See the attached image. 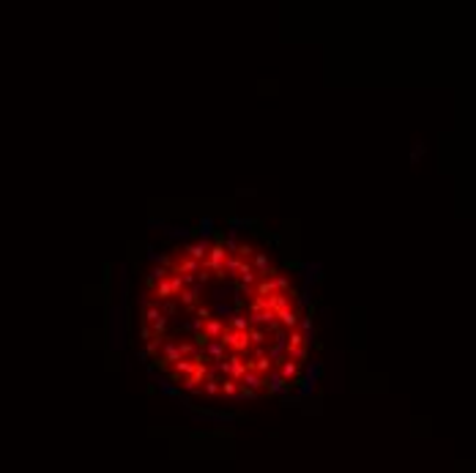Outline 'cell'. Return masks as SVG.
<instances>
[{
	"label": "cell",
	"instance_id": "cell-1",
	"mask_svg": "<svg viewBox=\"0 0 476 473\" xmlns=\"http://www.w3.org/2000/svg\"><path fill=\"white\" fill-rule=\"evenodd\" d=\"M126 309L124 306H115L112 309V328H110V348L112 350H120L126 344Z\"/></svg>",
	"mask_w": 476,
	"mask_h": 473
},
{
	"label": "cell",
	"instance_id": "cell-2",
	"mask_svg": "<svg viewBox=\"0 0 476 473\" xmlns=\"http://www.w3.org/2000/svg\"><path fill=\"white\" fill-rule=\"evenodd\" d=\"M219 342L224 344V350H236V356L249 353V340H246V334H238V331L224 328V334L219 336Z\"/></svg>",
	"mask_w": 476,
	"mask_h": 473
},
{
	"label": "cell",
	"instance_id": "cell-3",
	"mask_svg": "<svg viewBox=\"0 0 476 473\" xmlns=\"http://www.w3.org/2000/svg\"><path fill=\"white\" fill-rule=\"evenodd\" d=\"M208 249H211V238H200V241H194V244H186L184 252H186V258L202 262V260H206V254H208Z\"/></svg>",
	"mask_w": 476,
	"mask_h": 473
},
{
	"label": "cell",
	"instance_id": "cell-4",
	"mask_svg": "<svg viewBox=\"0 0 476 473\" xmlns=\"http://www.w3.org/2000/svg\"><path fill=\"white\" fill-rule=\"evenodd\" d=\"M252 268H254V271H258L263 279H271V276H276V274H280V271H276V268L268 262V254H266V252H254Z\"/></svg>",
	"mask_w": 476,
	"mask_h": 473
},
{
	"label": "cell",
	"instance_id": "cell-5",
	"mask_svg": "<svg viewBox=\"0 0 476 473\" xmlns=\"http://www.w3.org/2000/svg\"><path fill=\"white\" fill-rule=\"evenodd\" d=\"M276 372H280V375H282V380H285L288 386L293 388V383L298 380V375H301V366L296 364V361H288V358H285L280 366H276Z\"/></svg>",
	"mask_w": 476,
	"mask_h": 473
},
{
	"label": "cell",
	"instance_id": "cell-6",
	"mask_svg": "<svg viewBox=\"0 0 476 473\" xmlns=\"http://www.w3.org/2000/svg\"><path fill=\"white\" fill-rule=\"evenodd\" d=\"M298 271H304V288H310L312 282H320L323 279V266L320 262H301V268Z\"/></svg>",
	"mask_w": 476,
	"mask_h": 473
},
{
	"label": "cell",
	"instance_id": "cell-7",
	"mask_svg": "<svg viewBox=\"0 0 476 473\" xmlns=\"http://www.w3.org/2000/svg\"><path fill=\"white\" fill-rule=\"evenodd\" d=\"M202 353H206V358L208 361H214V364H216V361H224L228 358V350H224V344L219 342V340H211L206 344V348H202Z\"/></svg>",
	"mask_w": 476,
	"mask_h": 473
},
{
	"label": "cell",
	"instance_id": "cell-8",
	"mask_svg": "<svg viewBox=\"0 0 476 473\" xmlns=\"http://www.w3.org/2000/svg\"><path fill=\"white\" fill-rule=\"evenodd\" d=\"M224 328H228V326H224L219 318H208L206 323H202V334H206L208 340H219V336L224 334Z\"/></svg>",
	"mask_w": 476,
	"mask_h": 473
},
{
	"label": "cell",
	"instance_id": "cell-9",
	"mask_svg": "<svg viewBox=\"0 0 476 473\" xmlns=\"http://www.w3.org/2000/svg\"><path fill=\"white\" fill-rule=\"evenodd\" d=\"M200 293H202L200 284H192V288H184L181 293H178V301H181L186 309H194V304H197V298H200Z\"/></svg>",
	"mask_w": 476,
	"mask_h": 473
},
{
	"label": "cell",
	"instance_id": "cell-10",
	"mask_svg": "<svg viewBox=\"0 0 476 473\" xmlns=\"http://www.w3.org/2000/svg\"><path fill=\"white\" fill-rule=\"evenodd\" d=\"M228 361H230V380L238 383L244 375H246V361H244L241 356H236V353L228 356Z\"/></svg>",
	"mask_w": 476,
	"mask_h": 473
},
{
	"label": "cell",
	"instance_id": "cell-11",
	"mask_svg": "<svg viewBox=\"0 0 476 473\" xmlns=\"http://www.w3.org/2000/svg\"><path fill=\"white\" fill-rule=\"evenodd\" d=\"M276 320H280V328H285V331H293L296 326H298V314H296L290 306L280 309V312H276Z\"/></svg>",
	"mask_w": 476,
	"mask_h": 473
},
{
	"label": "cell",
	"instance_id": "cell-12",
	"mask_svg": "<svg viewBox=\"0 0 476 473\" xmlns=\"http://www.w3.org/2000/svg\"><path fill=\"white\" fill-rule=\"evenodd\" d=\"M320 378H323V361H310V364H306V370H304V378H301V380H306V383H312V386H318V383H320Z\"/></svg>",
	"mask_w": 476,
	"mask_h": 473
},
{
	"label": "cell",
	"instance_id": "cell-13",
	"mask_svg": "<svg viewBox=\"0 0 476 473\" xmlns=\"http://www.w3.org/2000/svg\"><path fill=\"white\" fill-rule=\"evenodd\" d=\"M192 372H194V361L192 358H178L176 364H172V378H176V380H184Z\"/></svg>",
	"mask_w": 476,
	"mask_h": 473
},
{
	"label": "cell",
	"instance_id": "cell-14",
	"mask_svg": "<svg viewBox=\"0 0 476 473\" xmlns=\"http://www.w3.org/2000/svg\"><path fill=\"white\" fill-rule=\"evenodd\" d=\"M167 238H181V241H189L194 236V227H186V224H167L164 227Z\"/></svg>",
	"mask_w": 476,
	"mask_h": 473
},
{
	"label": "cell",
	"instance_id": "cell-15",
	"mask_svg": "<svg viewBox=\"0 0 476 473\" xmlns=\"http://www.w3.org/2000/svg\"><path fill=\"white\" fill-rule=\"evenodd\" d=\"M200 262H197V260H192V258H184V260H178L176 262V266H172V274H181V276H184V274H194V276H197V271H200Z\"/></svg>",
	"mask_w": 476,
	"mask_h": 473
},
{
	"label": "cell",
	"instance_id": "cell-16",
	"mask_svg": "<svg viewBox=\"0 0 476 473\" xmlns=\"http://www.w3.org/2000/svg\"><path fill=\"white\" fill-rule=\"evenodd\" d=\"M238 386H241V388H249V391H260L266 383H263V378H260L258 372H246V375L238 380Z\"/></svg>",
	"mask_w": 476,
	"mask_h": 473
},
{
	"label": "cell",
	"instance_id": "cell-17",
	"mask_svg": "<svg viewBox=\"0 0 476 473\" xmlns=\"http://www.w3.org/2000/svg\"><path fill=\"white\" fill-rule=\"evenodd\" d=\"M246 340H249V348H260L263 342H268V331L266 328H249Z\"/></svg>",
	"mask_w": 476,
	"mask_h": 473
},
{
	"label": "cell",
	"instance_id": "cell-18",
	"mask_svg": "<svg viewBox=\"0 0 476 473\" xmlns=\"http://www.w3.org/2000/svg\"><path fill=\"white\" fill-rule=\"evenodd\" d=\"M214 227H216V222H214L211 216H202V219L197 222L194 232H200V238H211L214 236Z\"/></svg>",
	"mask_w": 476,
	"mask_h": 473
},
{
	"label": "cell",
	"instance_id": "cell-19",
	"mask_svg": "<svg viewBox=\"0 0 476 473\" xmlns=\"http://www.w3.org/2000/svg\"><path fill=\"white\" fill-rule=\"evenodd\" d=\"M230 331H238V334H246L249 331V320H246V314H241V312H236L233 318H230V326H228Z\"/></svg>",
	"mask_w": 476,
	"mask_h": 473
},
{
	"label": "cell",
	"instance_id": "cell-20",
	"mask_svg": "<svg viewBox=\"0 0 476 473\" xmlns=\"http://www.w3.org/2000/svg\"><path fill=\"white\" fill-rule=\"evenodd\" d=\"M154 296L159 298V304H162V301H170V298H172V288H170V282H167V279L156 282V284H154Z\"/></svg>",
	"mask_w": 476,
	"mask_h": 473
},
{
	"label": "cell",
	"instance_id": "cell-21",
	"mask_svg": "<svg viewBox=\"0 0 476 473\" xmlns=\"http://www.w3.org/2000/svg\"><path fill=\"white\" fill-rule=\"evenodd\" d=\"M266 304H268L271 312H280V309L290 306V298H288V296H282V293H274V296H268V298H266Z\"/></svg>",
	"mask_w": 476,
	"mask_h": 473
},
{
	"label": "cell",
	"instance_id": "cell-22",
	"mask_svg": "<svg viewBox=\"0 0 476 473\" xmlns=\"http://www.w3.org/2000/svg\"><path fill=\"white\" fill-rule=\"evenodd\" d=\"M167 276H170V271H167L164 266H154L148 274V288H154L156 282H162V279H167Z\"/></svg>",
	"mask_w": 476,
	"mask_h": 473
},
{
	"label": "cell",
	"instance_id": "cell-23",
	"mask_svg": "<svg viewBox=\"0 0 476 473\" xmlns=\"http://www.w3.org/2000/svg\"><path fill=\"white\" fill-rule=\"evenodd\" d=\"M214 314H216L219 320H222V318H228V320H230V318L236 314V306H233L230 301H219L216 306H214Z\"/></svg>",
	"mask_w": 476,
	"mask_h": 473
},
{
	"label": "cell",
	"instance_id": "cell-24",
	"mask_svg": "<svg viewBox=\"0 0 476 473\" xmlns=\"http://www.w3.org/2000/svg\"><path fill=\"white\" fill-rule=\"evenodd\" d=\"M202 383H206V386H200V396H202V394H206V396H216V394H219V380H216L214 375L206 378Z\"/></svg>",
	"mask_w": 476,
	"mask_h": 473
},
{
	"label": "cell",
	"instance_id": "cell-25",
	"mask_svg": "<svg viewBox=\"0 0 476 473\" xmlns=\"http://www.w3.org/2000/svg\"><path fill=\"white\" fill-rule=\"evenodd\" d=\"M148 328H150V334H154V336H159V340H162V336H164V331H167V318H164V314H159V318H156L154 323L148 326Z\"/></svg>",
	"mask_w": 476,
	"mask_h": 473
},
{
	"label": "cell",
	"instance_id": "cell-26",
	"mask_svg": "<svg viewBox=\"0 0 476 473\" xmlns=\"http://www.w3.org/2000/svg\"><path fill=\"white\" fill-rule=\"evenodd\" d=\"M285 358L288 361H306V348H285Z\"/></svg>",
	"mask_w": 476,
	"mask_h": 473
},
{
	"label": "cell",
	"instance_id": "cell-27",
	"mask_svg": "<svg viewBox=\"0 0 476 473\" xmlns=\"http://www.w3.org/2000/svg\"><path fill=\"white\" fill-rule=\"evenodd\" d=\"M271 282H274V290L276 293H290V279L285 274H276V276H271Z\"/></svg>",
	"mask_w": 476,
	"mask_h": 473
},
{
	"label": "cell",
	"instance_id": "cell-28",
	"mask_svg": "<svg viewBox=\"0 0 476 473\" xmlns=\"http://www.w3.org/2000/svg\"><path fill=\"white\" fill-rule=\"evenodd\" d=\"M238 266H241V258H236V254H230L228 260H224V276H236L238 274Z\"/></svg>",
	"mask_w": 476,
	"mask_h": 473
},
{
	"label": "cell",
	"instance_id": "cell-29",
	"mask_svg": "<svg viewBox=\"0 0 476 473\" xmlns=\"http://www.w3.org/2000/svg\"><path fill=\"white\" fill-rule=\"evenodd\" d=\"M162 342H164V336H150L148 342H145V356H159V350H162Z\"/></svg>",
	"mask_w": 476,
	"mask_h": 473
},
{
	"label": "cell",
	"instance_id": "cell-30",
	"mask_svg": "<svg viewBox=\"0 0 476 473\" xmlns=\"http://www.w3.org/2000/svg\"><path fill=\"white\" fill-rule=\"evenodd\" d=\"M167 282H170V288H172V298H178V293L186 288V284H184V279H181V274H172V276H167Z\"/></svg>",
	"mask_w": 476,
	"mask_h": 473
},
{
	"label": "cell",
	"instance_id": "cell-31",
	"mask_svg": "<svg viewBox=\"0 0 476 473\" xmlns=\"http://www.w3.org/2000/svg\"><path fill=\"white\" fill-rule=\"evenodd\" d=\"M159 391H162L164 396H178V394H181V388L172 386V383H170V380H164V378L159 380Z\"/></svg>",
	"mask_w": 476,
	"mask_h": 473
},
{
	"label": "cell",
	"instance_id": "cell-32",
	"mask_svg": "<svg viewBox=\"0 0 476 473\" xmlns=\"http://www.w3.org/2000/svg\"><path fill=\"white\" fill-rule=\"evenodd\" d=\"M230 227H233V230H238V227H244V230H252V227H258V222L254 219H230Z\"/></svg>",
	"mask_w": 476,
	"mask_h": 473
},
{
	"label": "cell",
	"instance_id": "cell-33",
	"mask_svg": "<svg viewBox=\"0 0 476 473\" xmlns=\"http://www.w3.org/2000/svg\"><path fill=\"white\" fill-rule=\"evenodd\" d=\"M230 296H233V290H230V288H214V290H211V298L216 301V304H219V301H228Z\"/></svg>",
	"mask_w": 476,
	"mask_h": 473
},
{
	"label": "cell",
	"instance_id": "cell-34",
	"mask_svg": "<svg viewBox=\"0 0 476 473\" xmlns=\"http://www.w3.org/2000/svg\"><path fill=\"white\" fill-rule=\"evenodd\" d=\"M296 304H298V306H306V309L312 306V293H310V288H304L298 296H296Z\"/></svg>",
	"mask_w": 476,
	"mask_h": 473
},
{
	"label": "cell",
	"instance_id": "cell-35",
	"mask_svg": "<svg viewBox=\"0 0 476 473\" xmlns=\"http://www.w3.org/2000/svg\"><path fill=\"white\" fill-rule=\"evenodd\" d=\"M274 348H280V350L288 348V331H285V328L274 331Z\"/></svg>",
	"mask_w": 476,
	"mask_h": 473
},
{
	"label": "cell",
	"instance_id": "cell-36",
	"mask_svg": "<svg viewBox=\"0 0 476 473\" xmlns=\"http://www.w3.org/2000/svg\"><path fill=\"white\" fill-rule=\"evenodd\" d=\"M252 254H254V246H252V244H238V258H241V260H249Z\"/></svg>",
	"mask_w": 476,
	"mask_h": 473
},
{
	"label": "cell",
	"instance_id": "cell-37",
	"mask_svg": "<svg viewBox=\"0 0 476 473\" xmlns=\"http://www.w3.org/2000/svg\"><path fill=\"white\" fill-rule=\"evenodd\" d=\"M178 350H181V358H184V356H194L200 348H197L194 342H181V344H178Z\"/></svg>",
	"mask_w": 476,
	"mask_h": 473
},
{
	"label": "cell",
	"instance_id": "cell-38",
	"mask_svg": "<svg viewBox=\"0 0 476 473\" xmlns=\"http://www.w3.org/2000/svg\"><path fill=\"white\" fill-rule=\"evenodd\" d=\"M159 312H162V314H164V318H167V320H170V318H172V314H176V312H178V309H176V304H172V301H162V309H159Z\"/></svg>",
	"mask_w": 476,
	"mask_h": 473
},
{
	"label": "cell",
	"instance_id": "cell-39",
	"mask_svg": "<svg viewBox=\"0 0 476 473\" xmlns=\"http://www.w3.org/2000/svg\"><path fill=\"white\" fill-rule=\"evenodd\" d=\"M194 318L206 323V320H208V318H214V314H211V309H208V306H197V309H194Z\"/></svg>",
	"mask_w": 476,
	"mask_h": 473
},
{
	"label": "cell",
	"instance_id": "cell-40",
	"mask_svg": "<svg viewBox=\"0 0 476 473\" xmlns=\"http://www.w3.org/2000/svg\"><path fill=\"white\" fill-rule=\"evenodd\" d=\"M419 156H424V145L416 142V145H414V154H410V162L416 164V162H419Z\"/></svg>",
	"mask_w": 476,
	"mask_h": 473
},
{
	"label": "cell",
	"instance_id": "cell-41",
	"mask_svg": "<svg viewBox=\"0 0 476 473\" xmlns=\"http://www.w3.org/2000/svg\"><path fill=\"white\" fill-rule=\"evenodd\" d=\"M192 340H194V344H197V348H206V344H208V342H211V340H208V336H206V334H202V331H197V334H194V336H192Z\"/></svg>",
	"mask_w": 476,
	"mask_h": 473
},
{
	"label": "cell",
	"instance_id": "cell-42",
	"mask_svg": "<svg viewBox=\"0 0 476 473\" xmlns=\"http://www.w3.org/2000/svg\"><path fill=\"white\" fill-rule=\"evenodd\" d=\"M148 227H150V230H164L167 222H162V219H148Z\"/></svg>",
	"mask_w": 476,
	"mask_h": 473
},
{
	"label": "cell",
	"instance_id": "cell-43",
	"mask_svg": "<svg viewBox=\"0 0 476 473\" xmlns=\"http://www.w3.org/2000/svg\"><path fill=\"white\" fill-rule=\"evenodd\" d=\"M176 400H178V405H181V408H192V402H189V396H186V394H184V391H181V394H178V396H176Z\"/></svg>",
	"mask_w": 476,
	"mask_h": 473
},
{
	"label": "cell",
	"instance_id": "cell-44",
	"mask_svg": "<svg viewBox=\"0 0 476 473\" xmlns=\"http://www.w3.org/2000/svg\"><path fill=\"white\" fill-rule=\"evenodd\" d=\"M140 336H142V340H145V342H148V340H150V336H154V334H150V328H148V326H142V331H140Z\"/></svg>",
	"mask_w": 476,
	"mask_h": 473
}]
</instances>
